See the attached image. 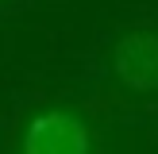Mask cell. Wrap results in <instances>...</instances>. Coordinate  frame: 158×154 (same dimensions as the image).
I'll return each mask as SVG.
<instances>
[{
    "mask_svg": "<svg viewBox=\"0 0 158 154\" xmlns=\"http://www.w3.org/2000/svg\"><path fill=\"white\" fill-rule=\"evenodd\" d=\"M23 154H89V131L73 112H39L23 131Z\"/></svg>",
    "mask_w": 158,
    "mask_h": 154,
    "instance_id": "obj_1",
    "label": "cell"
},
{
    "mask_svg": "<svg viewBox=\"0 0 158 154\" xmlns=\"http://www.w3.org/2000/svg\"><path fill=\"white\" fill-rule=\"evenodd\" d=\"M112 66L127 89H158V31H127L112 46Z\"/></svg>",
    "mask_w": 158,
    "mask_h": 154,
    "instance_id": "obj_2",
    "label": "cell"
}]
</instances>
